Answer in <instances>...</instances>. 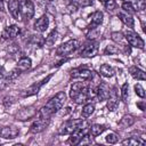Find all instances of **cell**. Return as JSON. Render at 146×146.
I'll use <instances>...</instances> for the list:
<instances>
[{"instance_id":"obj_3","label":"cell","mask_w":146,"mask_h":146,"mask_svg":"<svg viewBox=\"0 0 146 146\" xmlns=\"http://www.w3.org/2000/svg\"><path fill=\"white\" fill-rule=\"evenodd\" d=\"M79 41L75 40V39H72V40H68L64 43H62L57 49H56V54L58 56H62V57H66V56H70L71 54H73L78 48H79Z\"/></svg>"},{"instance_id":"obj_14","label":"cell","mask_w":146,"mask_h":146,"mask_svg":"<svg viewBox=\"0 0 146 146\" xmlns=\"http://www.w3.org/2000/svg\"><path fill=\"white\" fill-rule=\"evenodd\" d=\"M103 17H104V15H103V13L99 11V10L92 13V14L90 15V17H89V18H90L89 29H90V30H94V29H96L97 26H99V25L103 23Z\"/></svg>"},{"instance_id":"obj_17","label":"cell","mask_w":146,"mask_h":146,"mask_svg":"<svg viewBox=\"0 0 146 146\" xmlns=\"http://www.w3.org/2000/svg\"><path fill=\"white\" fill-rule=\"evenodd\" d=\"M31 66H32V62H31V59H30L29 57H22V58L18 60V63H17L16 71H17L18 73H21V72H25V71L30 70Z\"/></svg>"},{"instance_id":"obj_15","label":"cell","mask_w":146,"mask_h":146,"mask_svg":"<svg viewBox=\"0 0 146 146\" xmlns=\"http://www.w3.org/2000/svg\"><path fill=\"white\" fill-rule=\"evenodd\" d=\"M8 9H9V13L11 14V16L15 19H17V21H21L22 19V17H21V10H19V0H11V1H9Z\"/></svg>"},{"instance_id":"obj_18","label":"cell","mask_w":146,"mask_h":146,"mask_svg":"<svg viewBox=\"0 0 146 146\" xmlns=\"http://www.w3.org/2000/svg\"><path fill=\"white\" fill-rule=\"evenodd\" d=\"M86 132H87V128H82V129H79V130H76L75 132L71 133V137L68 138L67 144H73V145L79 144L80 139L86 135Z\"/></svg>"},{"instance_id":"obj_10","label":"cell","mask_w":146,"mask_h":146,"mask_svg":"<svg viewBox=\"0 0 146 146\" xmlns=\"http://www.w3.org/2000/svg\"><path fill=\"white\" fill-rule=\"evenodd\" d=\"M72 78H79V79H82L84 81H88V80H91L94 78V73L92 71L88 70V68H75L72 71L71 73Z\"/></svg>"},{"instance_id":"obj_32","label":"cell","mask_w":146,"mask_h":146,"mask_svg":"<svg viewBox=\"0 0 146 146\" xmlns=\"http://www.w3.org/2000/svg\"><path fill=\"white\" fill-rule=\"evenodd\" d=\"M104 6L107 11H113L116 8V2H115V0H106L104 2Z\"/></svg>"},{"instance_id":"obj_16","label":"cell","mask_w":146,"mask_h":146,"mask_svg":"<svg viewBox=\"0 0 146 146\" xmlns=\"http://www.w3.org/2000/svg\"><path fill=\"white\" fill-rule=\"evenodd\" d=\"M48 25H49V18L47 15H43L40 18H38L36 22L34 23V30L42 33L48 29Z\"/></svg>"},{"instance_id":"obj_20","label":"cell","mask_w":146,"mask_h":146,"mask_svg":"<svg viewBox=\"0 0 146 146\" xmlns=\"http://www.w3.org/2000/svg\"><path fill=\"white\" fill-rule=\"evenodd\" d=\"M34 114H35V111H33L32 107H29V108L22 110V111L17 114V117H18V120L25 121V120H30L31 117H33Z\"/></svg>"},{"instance_id":"obj_19","label":"cell","mask_w":146,"mask_h":146,"mask_svg":"<svg viewBox=\"0 0 146 146\" xmlns=\"http://www.w3.org/2000/svg\"><path fill=\"white\" fill-rule=\"evenodd\" d=\"M129 72H130V75H131L133 79H136V80L144 81V80L146 79L145 72H144L143 70H140L139 67H137V66H131V67L129 68Z\"/></svg>"},{"instance_id":"obj_33","label":"cell","mask_w":146,"mask_h":146,"mask_svg":"<svg viewBox=\"0 0 146 146\" xmlns=\"http://www.w3.org/2000/svg\"><path fill=\"white\" fill-rule=\"evenodd\" d=\"M105 139H106V141H107L108 144H115V143H117V140H119V136H117L116 133H114V132H111V133H108V135L105 137Z\"/></svg>"},{"instance_id":"obj_22","label":"cell","mask_w":146,"mask_h":146,"mask_svg":"<svg viewBox=\"0 0 146 146\" xmlns=\"http://www.w3.org/2000/svg\"><path fill=\"white\" fill-rule=\"evenodd\" d=\"M99 73L105 78H111L114 75V68L108 64H103L99 68Z\"/></svg>"},{"instance_id":"obj_7","label":"cell","mask_w":146,"mask_h":146,"mask_svg":"<svg viewBox=\"0 0 146 146\" xmlns=\"http://www.w3.org/2000/svg\"><path fill=\"white\" fill-rule=\"evenodd\" d=\"M97 51H98L97 43L95 41H92V40H89L81 47L80 55L83 56V57H92V56H95L97 54Z\"/></svg>"},{"instance_id":"obj_41","label":"cell","mask_w":146,"mask_h":146,"mask_svg":"<svg viewBox=\"0 0 146 146\" xmlns=\"http://www.w3.org/2000/svg\"><path fill=\"white\" fill-rule=\"evenodd\" d=\"M99 1H102V2H105V1H106V0H99Z\"/></svg>"},{"instance_id":"obj_27","label":"cell","mask_w":146,"mask_h":146,"mask_svg":"<svg viewBox=\"0 0 146 146\" xmlns=\"http://www.w3.org/2000/svg\"><path fill=\"white\" fill-rule=\"evenodd\" d=\"M128 98H129V84L124 83L121 87V99H122L123 103H127Z\"/></svg>"},{"instance_id":"obj_38","label":"cell","mask_w":146,"mask_h":146,"mask_svg":"<svg viewBox=\"0 0 146 146\" xmlns=\"http://www.w3.org/2000/svg\"><path fill=\"white\" fill-rule=\"evenodd\" d=\"M6 76V70L3 66H0V80H2Z\"/></svg>"},{"instance_id":"obj_35","label":"cell","mask_w":146,"mask_h":146,"mask_svg":"<svg viewBox=\"0 0 146 146\" xmlns=\"http://www.w3.org/2000/svg\"><path fill=\"white\" fill-rule=\"evenodd\" d=\"M91 143H92V140H91V136L86 133V135L80 139L79 145H89V144H91Z\"/></svg>"},{"instance_id":"obj_29","label":"cell","mask_w":146,"mask_h":146,"mask_svg":"<svg viewBox=\"0 0 146 146\" xmlns=\"http://www.w3.org/2000/svg\"><path fill=\"white\" fill-rule=\"evenodd\" d=\"M57 32L54 30V31H51V33L44 39V43L46 44H48V46H52L54 43H55V41L57 40Z\"/></svg>"},{"instance_id":"obj_40","label":"cell","mask_w":146,"mask_h":146,"mask_svg":"<svg viewBox=\"0 0 146 146\" xmlns=\"http://www.w3.org/2000/svg\"><path fill=\"white\" fill-rule=\"evenodd\" d=\"M3 11V0H0V13Z\"/></svg>"},{"instance_id":"obj_30","label":"cell","mask_w":146,"mask_h":146,"mask_svg":"<svg viewBox=\"0 0 146 146\" xmlns=\"http://www.w3.org/2000/svg\"><path fill=\"white\" fill-rule=\"evenodd\" d=\"M120 51V49L116 47V46H114V44H108V46H106V48H105V50H104V54L105 55H112V54H117Z\"/></svg>"},{"instance_id":"obj_25","label":"cell","mask_w":146,"mask_h":146,"mask_svg":"<svg viewBox=\"0 0 146 146\" xmlns=\"http://www.w3.org/2000/svg\"><path fill=\"white\" fill-rule=\"evenodd\" d=\"M94 111H95V105H94V104H87V105H84L83 108H82L81 116H82L83 119H87V117H89V116L94 113Z\"/></svg>"},{"instance_id":"obj_1","label":"cell","mask_w":146,"mask_h":146,"mask_svg":"<svg viewBox=\"0 0 146 146\" xmlns=\"http://www.w3.org/2000/svg\"><path fill=\"white\" fill-rule=\"evenodd\" d=\"M65 100H66V95H65V92H64V91H59L58 94H56V95L39 111L38 116H41V117H49V119H50V116H51L54 113L58 112V111L63 107Z\"/></svg>"},{"instance_id":"obj_13","label":"cell","mask_w":146,"mask_h":146,"mask_svg":"<svg viewBox=\"0 0 146 146\" xmlns=\"http://www.w3.org/2000/svg\"><path fill=\"white\" fill-rule=\"evenodd\" d=\"M19 130L15 127H3L0 129V137L5 139H14L18 136Z\"/></svg>"},{"instance_id":"obj_34","label":"cell","mask_w":146,"mask_h":146,"mask_svg":"<svg viewBox=\"0 0 146 146\" xmlns=\"http://www.w3.org/2000/svg\"><path fill=\"white\" fill-rule=\"evenodd\" d=\"M135 92H136V95L137 96H139V97H141V98H144L145 97V90H144V88L139 84V83H137V84H135Z\"/></svg>"},{"instance_id":"obj_24","label":"cell","mask_w":146,"mask_h":146,"mask_svg":"<svg viewBox=\"0 0 146 146\" xmlns=\"http://www.w3.org/2000/svg\"><path fill=\"white\" fill-rule=\"evenodd\" d=\"M105 129H106V128H105L104 124H92V125L90 127V129H89V130H90V136L97 137V136H99L100 133H103Z\"/></svg>"},{"instance_id":"obj_23","label":"cell","mask_w":146,"mask_h":146,"mask_svg":"<svg viewBox=\"0 0 146 146\" xmlns=\"http://www.w3.org/2000/svg\"><path fill=\"white\" fill-rule=\"evenodd\" d=\"M133 123H135V119H133V116H131V115H124V116L120 120L119 125L123 129V128H129V127H131Z\"/></svg>"},{"instance_id":"obj_4","label":"cell","mask_w":146,"mask_h":146,"mask_svg":"<svg viewBox=\"0 0 146 146\" xmlns=\"http://www.w3.org/2000/svg\"><path fill=\"white\" fill-rule=\"evenodd\" d=\"M124 38L125 40L128 41V43L131 46V47H135V48H139V49H144V40L132 30H125L124 31Z\"/></svg>"},{"instance_id":"obj_39","label":"cell","mask_w":146,"mask_h":146,"mask_svg":"<svg viewBox=\"0 0 146 146\" xmlns=\"http://www.w3.org/2000/svg\"><path fill=\"white\" fill-rule=\"evenodd\" d=\"M137 106H139L141 111H144V110H145V107H144V103H138V104H137Z\"/></svg>"},{"instance_id":"obj_8","label":"cell","mask_w":146,"mask_h":146,"mask_svg":"<svg viewBox=\"0 0 146 146\" xmlns=\"http://www.w3.org/2000/svg\"><path fill=\"white\" fill-rule=\"evenodd\" d=\"M107 108L110 111H115L119 106V95L116 92V88L113 87L110 89V95L107 97Z\"/></svg>"},{"instance_id":"obj_28","label":"cell","mask_w":146,"mask_h":146,"mask_svg":"<svg viewBox=\"0 0 146 146\" xmlns=\"http://www.w3.org/2000/svg\"><path fill=\"white\" fill-rule=\"evenodd\" d=\"M143 144H144L143 140H139V139L133 138V137L128 138V139L122 141V145H128V146H136V145H143Z\"/></svg>"},{"instance_id":"obj_31","label":"cell","mask_w":146,"mask_h":146,"mask_svg":"<svg viewBox=\"0 0 146 146\" xmlns=\"http://www.w3.org/2000/svg\"><path fill=\"white\" fill-rule=\"evenodd\" d=\"M145 2L146 0H132L131 3L133 5L136 10H144L145 9Z\"/></svg>"},{"instance_id":"obj_36","label":"cell","mask_w":146,"mask_h":146,"mask_svg":"<svg viewBox=\"0 0 146 146\" xmlns=\"http://www.w3.org/2000/svg\"><path fill=\"white\" fill-rule=\"evenodd\" d=\"M123 38H124V36H123L121 33H119V32H114V33H112V39H113L115 42H122Z\"/></svg>"},{"instance_id":"obj_37","label":"cell","mask_w":146,"mask_h":146,"mask_svg":"<svg viewBox=\"0 0 146 146\" xmlns=\"http://www.w3.org/2000/svg\"><path fill=\"white\" fill-rule=\"evenodd\" d=\"M78 2H79V5L81 7H88V6H91L92 5L94 0H78Z\"/></svg>"},{"instance_id":"obj_6","label":"cell","mask_w":146,"mask_h":146,"mask_svg":"<svg viewBox=\"0 0 146 146\" xmlns=\"http://www.w3.org/2000/svg\"><path fill=\"white\" fill-rule=\"evenodd\" d=\"M49 122H50V119H49V117H41V116H38V119L31 124V127H30V129H29V132H31V133H39V132H42L44 129H47Z\"/></svg>"},{"instance_id":"obj_21","label":"cell","mask_w":146,"mask_h":146,"mask_svg":"<svg viewBox=\"0 0 146 146\" xmlns=\"http://www.w3.org/2000/svg\"><path fill=\"white\" fill-rule=\"evenodd\" d=\"M117 17L121 19V22L123 24H125L128 27H133L135 25V21L132 18V16L130 14H127V13H119L117 14Z\"/></svg>"},{"instance_id":"obj_9","label":"cell","mask_w":146,"mask_h":146,"mask_svg":"<svg viewBox=\"0 0 146 146\" xmlns=\"http://www.w3.org/2000/svg\"><path fill=\"white\" fill-rule=\"evenodd\" d=\"M21 33V29L17 25H10L8 27H6L2 33H1V39L2 40H9V39H14L16 36H18Z\"/></svg>"},{"instance_id":"obj_11","label":"cell","mask_w":146,"mask_h":146,"mask_svg":"<svg viewBox=\"0 0 146 146\" xmlns=\"http://www.w3.org/2000/svg\"><path fill=\"white\" fill-rule=\"evenodd\" d=\"M50 78H51V74H50V75H48V76H47L46 79H43L42 81H40V82H36V83L32 84L30 88H27V89L25 90V92L23 94V96H24V97H29V96H33V95L38 94V92H39V90H40V88H41L44 83H47V82L50 80Z\"/></svg>"},{"instance_id":"obj_12","label":"cell","mask_w":146,"mask_h":146,"mask_svg":"<svg viewBox=\"0 0 146 146\" xmlns=\"http://www.w3.org/2000/svg\"><path fill=\"white\" fill-rule=\"evenodd\" d=\"M110 95V87L106 82H102L99 83V86L96 88V96L97 98L102 102V100H106L107 97Z\"/></svg>"},{"instance_id":"obj_26","label":"cell","mask_w":146,"mask_h":146,"mask_svg":"<svg viewBox=\"0 0 146 146\" xmlns=\"http://www.w3.org/2000/svg\"><path fill=\"white\" fill-rule=\"evenodd\" d=\"M121 7H122V9H123L127 14H130V15H131V14H135V13L137 11V10L135 9L133 5H132L130 1H123Z\"/></svg>"},{"instance_id":"obj_5","label":"cell","mask_w":146,"mask_h":146,"mask_svg":"<svg viewBox=\"0 0 146 146\" xmlns=\"http://www.w3.org/2000/svg\"><path fill=\"white\" fill-rule=\"evenodd\" d=\"M19 10L22 19H31L34 15V5L31 0H21L19 1Z\"/></svg>"},{"instance_id":"obj_2","label":"cell","mask_w":146,"mask_h":146,"mask_svg":"<svg viewBox=\"0 0 146 146\" xmlns=\"http://www.w3.org/2000/svg\"><path fill=\"white\" fill-rule=\"evenodd\" d=\"M88 123L83 119H74L66 121L59 129V135H71L79 129L87 128Z\"/></svg>"}]
</instances>
